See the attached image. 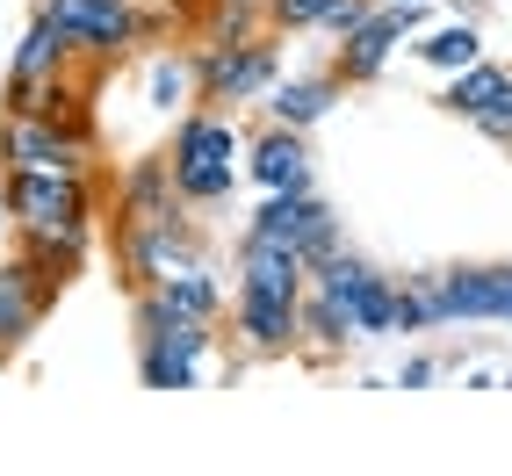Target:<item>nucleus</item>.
<instances>
[{
	"label": "nucleus",
	"instance_id": "1",
	"mask_svg": "<svg viewBox=\"0 0 512 476\" xmlns=\"http://www.w3.org/2000/svg\"><path fill=\"white\" fill-rule=\"evenodd\" d=\"M159 152L174 166V188H181L188 210H224L238 174H246V138H238L231 109H217V101H195L188 116H174Z\"/></svg>",
	"mask_w": 512,
	"mask_h": 476
},
{
	"label": "nucleus",
	"instance_id": "2",
	"mask_svg": "<svg viewBox=\"0 0 512 476\" xmlns=\"http://www.w3.org/2000/svg\"><path fill=\"white\" fill-rule=\"evenodd\" d=\"M130 325H138V383L145 390H195L202 361H210L217 339H224V325L188 318V311H166L152 289L130 296Z\"/></svg>",
	"mask_w": 512,
	"mask_h": 476
},
{
	"label": "nucleus",
	"instance_id": "3",
	"mask_svg": "<svg viewBox=\"0 0 512 476\" xmlns=\"http://www.w3.org/2000/svg\"><path fill=\"white\" fill-rule=\"evenodd\" d=\"M15 238H65V231H94L101 210V174H0Z\"/></svg>",
	"mask_w": 512,
	"mask_h": 476
},
{
	"label": "nucleus",
	"instance_id": "4",
	"mask_svg": "<svg viewBox=\"0 0 512 476\" xmlns=\"http://www.w3.org/2000/svg\"><path fill=\"white\" fill-rule=\"evenodd\" d=\"M37 8H51V22L80 44L87 65H116L166 37V15H152L145 0H37Z\"/></svg>",
	"mask_w": 512,
	"mask_h": 476
},
{
	"label": "nucleus",
	"instance_id": "5",
	"mask_svg": "<svg viewBox=\"0 0 512 476\" xmlns=\"http://www.w3.org/2000/svg\"><path fill=\"white\" fill-rule=\"evenodd\" d=\"M311 282L339 303V311L354 318L361 339H404V311H397V275L390 267H375L368 253L354 246H332L318 267H311Z\"/></svg>",
	"mask_w": 512,
	"mask_h": 476
},
{
	"label": "nucleus",
	"instance_id": "6",
	"mask_svg": "<svg viewBox=\"0 0 512 476\" xmlns=\"http://www.w3.org/2000/svg\"><path fill=\"white\" fill-rule=\"evenodd\" d=\"M275 80H282V29H260L246 44H195V101L238 109V101H260Z\"/></svg>",
	"mask_w": 512,
	"mask_h": 476
},
{
	"label": "nucleus",
	"instance_id": "7",
	"mask_svg": "<svg viewBox=\"0 0 512 476\" xmlns=\"http://www.w3.org/2000/svg\"><path fill=\"white\" fill-rule=\"evenodd\" d=\"M181 260H210V231L195 224V210H174L159 224H116V275H123L130 296L152 289Z\"/></svg>",
	"mask_w": 512,
	"mask_h": 476
},
{
	"label": "nucleus",
	"instance_id": "8",
	"mask_svg": "<svg viewBox=\"0 0 512 476\" xmlns=\"http://www.w3.org/2000/svg\"><path fill=\"white\" fill-rule=\"evenodd\" d=\"M101 145L73 138L29 109H0V174H101Z\"/></svg>",
	"mask_w": 512,
	"mask_h": 476
},
{
	"label": "nucleus",
	"instance_id": "9",
	"mask_svg": "<svg viewBox=\"0 0 512 476\" xmlns=\"http://www.w3.org/2000/svg\"><path fill=\"white\" fill-rule=\"evenodd\" d=\"M253 238H282V246H296L303 260H325L332 246H347V231H339V210L318 195V188H282V195H260V210L246 217Z\"/></svg>",
	"mask_w": 512,
	"mask_h": 476
},
{
	"label": "nucleus",
	"instance_id": "10",
	"mask_svg": "<svg viewBox=\"0 0 512 476\" xmlns=\"http://www.w3.org/2000/svg\"><path fill=\"white\" fill-rule=\"evenodd\" d=\"M426 22H433V8H375L354 37L332 44V58H325L332 80L339 87H375V80H383V65L397 58V44H412Z\"/></svg>",
	"mask_w": 512,
	"mask_h": 476
},
{
	"label": "nucleus",
	"instance_id": "11",
	"mask_svg": "<svg viewBox=\"0 0 512 476\" xmlns=\"http://www.w3.org/2000/svg\"><path fill=\"white\" fill-rule=\"evenodd\" d=\"M58 296H65V282L51 275V267H37L22 246L0 260V361H15L29 339H37V325L51 318Z\"/></svg>",
	"mask_w": 512,
	"mask_h": 476
},
{
	"label": "nucleus",
	"instance_id": "12",
	"mask_svg": "<svg viewBox=\"0 0 512 476\" xmlns=\"http://www.w3.org/2000/svg\"><path fill=\"white\" fill-rule=\"evenodd\" d=\"M73 65H80V44L51 22V8H37V15H29V29H22V44H15V58H8L0 109H29V94L51 87L58 73H73Z\"/></svg>",
	"mask_w": 512,
	"mask_h": 476
},
{
	"label": "nucleus",
	"instance_id": "13",
	"mask_svg": "<svg viewBox=\"0 0 512 476\" xmlns=\"http://www.w3.org/2000/svg\"><path fill=\"white\" fill-rule=\"evenodd\" d=\"M224 339L246 361H282L296 354V303L267 296V289H238L231 282V311H224Z\"/></svg>",
	"mask_w": 512,
	"mask_h": 476
},
{
	"label": "nucleus",
	"instance_id": "14",
	"mask_svg": "<svg viewBox=\"0 0 512 476\" xmlns=\"http://www.w3.org/2000/svg\"><path fill=\"white\" fill-rule=\"evenodd\" d=\"M231 282H238V289H267V296L303 303V289H311V260H303L296 246H282V238L238 231V246H231Z\"/></svg>",
	"mask_w": 512,
	"mask_h": 476
},
{
	"label": "nucleus",
	"instance_id": "15",
	"mask_svg": "<svg viewBox=\"0 0 512 476\" xmlns=\"http://www.w3.org/2000/svg\"><path fill=\"white\" fill-rule=\"evenodd\" d=\"M246 181H253L260 195H282V188H318L303 130H289V123H260L253 138H246Z\"/></svg>",
	"mask_w": 512,
	"mask_h": 476
},
{
	"label": "nucleus",
	"instance_id": "16",
	"mask_svg": "<svg viewBox=\"0 0 512 476\" xmlns=\"http://www.w3.org/2000/svg\"><path fill=\"white\" fill-rule=\"evenodd\" d=\"M174 210H188V202L174 188L166 152H145V159H130L123 174H116V224H159V217H174Z\"/></svg>",
	"mask_w": 512,
	"mask_h": 476
},
{
	"label": "nucleus",
	"instance_id": "17",
	"mask_svg": "<svg viewBox=\"0 0 512 476\" xmlns=\"http://www.w3.org/2000/svg\"><path fill=\"white\" fill-rule=\"evenodd\" d=\"M339 94H347V87L332 80V65H318V73H282L275 87L260 94V116L267 123H289V130H318L339 109Z\"/></svg>",
	"mask_w": 512,
	"mask_h": 476
},
{
	"label": "nucleus",
	"instance_id": "18",
	"mask_svg": "<svg viewBox=\"0 0 512 476\" xmlns=\"http://www.w3.org/2000/svg\"><path fill=\"white\" fill-rule=\"evenodd\" d=\"M354 347H361L354 318L311 282V289H303V303H296V354H303V361H318V368H332V361H347Z\"/></svg>",
	"mask_w": 512,
	"mask_h": 476
},
{
	"label": "nucleus",
	"instance_id": "19",
	"mask_svg": "<svg viewBox=\"0 0 512 476\" xmlns=\"http://www.w3.org/2000/svg\"><path fill=\"white\" fill-rule=\"evenodd\" d=\"M152 296L166 303V311H188V318H210V325H224V311H231L224 275H217L210 260H181V267H166V275L152 282Z\"/></svg>",
	"mask_w": 512,
	"mask_h": 476
},
{
	"label": "nucleus",
	"instance_id": "20",
	"mask_svg": "<svg viewBox=\"0 0 512 476\" xmlns=\"http://www.w3.org/2000/svg\"><path fill=\"white\" fill-rule=\"evenodd\" d=\"M145 101H152V116H188L195 109V51H152Z\"/></svg>",
	"mask_w": 512,
	"mask_h": 476
},
{
	"label": "nucleus",
	"instance_id": "21",
	"mask_svg": "<svg viewBox=\"0 0 512 476\" xmlns=\"http://www.w3.org/2000/svg\"><path fill=\"white\" fill-rule=\"evenodd\" d=\"M412 58L419 65H433V73H462V65H476V58H484V29H476V22H433V29H419V37H412Z\"/></svg>",
	"mask_w": 512,
	"mask_h": 476
},
{
	"label": "nucleus",
	"instance_id": "22",
	"mask_svg": "<svg viewBox=\"0 0 512 476\" xmlns=\"http://www.w3.org/2000/svg\"><path fill=\"white\" fill-rule=\"evenodd\" d=\"M505 73L512 65H498V58H476V65H462V73H448V87H440V109L448 116H462V123H476L498 101V87H505Z\"/></svg>",
	"mask_w": 512,
	"mask_h": 476
},
{
	"label": "nucleus",
	"instance_id": "23",
	"mask_svg": "<svg viewBox=\"0 0 512 476\" xmlns=\"http://www.w3.org/2000/svg\"><path fill=\"white\" fill-rule=\"evenodd\" d=\"M397 311H404V332H448V289H440V267H412L397 275Z\"/></svg>",
	"mask_w": 512,
	"mask_h": 476
},
{
	"label": "nucleus",
	"instance_id": "24",
	"mask_svg": "<svg viewBox=\"0 0 512 476\" xmlns=\"http://www.w3.org/2000/svg\"><path fill=\"white\" fill-rule=\"evenodd\" d=\"M339 8V0H267V29L282 37H318V22Z\"/></svg>",
	"mask_w": 512,
	"mask_h": 476
},
{
	"label": "nucleus",
	"instance_id": "25",
	"mask_svg": "<svg viewBox=\"0 0 512 476\" xmlns=\"http://www.w3.org/2000/svg\"><path fill=\"white\" fill-rule=\"evenodd\" d=\"M469 130H476V138H491V145L505 152V138H512V73H505V87H498V101H491V109H484V116H476Z\"/></svg>",
	"mask_w": 512,
	"mask_h": 476
},
{
	"label": "nucleus",
	"instance_id": "26",
	"mask_svg": "<svg viewBox=\"0 0 512 476\" xmlns=\"http://www.w3.org/2000/svg\"><path fill=\"white\" fill-rule=\"evenodd\" d=\"M368 15H375V0H339V8L318 22V37H325V44H339V37H354V29H361Z\"/></svg>",
	"mask_w": 512,
	"mask_h": 476
},
{
	"label": "nucleus",
	"instance_id": "27",
	"mask_svg": "<svg viewBox=\"0 0 512 476\" xmlns=\"http://www.w3.org/2000/svg\"><path fill=\"white\" fill-rule=\"evenodd\" d=\"M440 376H448V361H440V354H412V361L397 368V383H390V390H433Z\"/></svg>",
	"mask_w": 512,
	"mask_h": 476
},
{
	"label": "nucleus",
	"instance_id": "28",
	"mask_svg": "<svg viewBox=\"0 0 512 476\" xmlns=\"http://www.w3.org/2000/svg\"><path fill=\"white\" fill-rule=\"evenodd\" d=\"M484 8H491V0H455V15H462V22H484Z\"/></svg>",
	"mask_w": 512,
	"mask_h": 476
},
{
	"label": "nucleus",
	"instance_id": "29",
	"mask_svg": "<svg viewBox=\"0 0 512 476\" xmlns=\"http://www.w3.org/2000/svg\"><path fill=\"white\" fill-rule=\"evenodd\" d=\"M375 8H440V0H375Z\"/></svg>",
	"mask_w": 512,
	"mask_h": 476
},
{
	"label": "nucleus",
	"instance_id": "30",
	"mask_svg": "<svg viewBox=\"0 0 512 476\" xmlns=\"http://www.w3.org/2000/svg\"><path fill=\"white\" fill-rule=\"evenodd\" d=\"M0 231H15V217H8V195H0Z\"/></svg>",
	"mask_w": 512,
	"mask_h": 476
},
{
	"label": "nucleus",
	"instance_id": "31",
	"mask_svg": "<svg viewBox=\"0 0 512 476\" xmlns=\"http://www.w3.org/2000/svg\"><path fill=\"white\" fill-rule=\"evenodd\" d=\"M246 8H267V0H246Z\"/></svg>",
	"mask_w": 512,
	"mask_h": 476
},
{
	"label": "nucleus",
	"instance_id": "32",
	"mask_svg": "<svg viewBox=\"0 0 512 476\" xmlns=\"http://www.w3.org/2000/svg\"><path fill=\"white\" fill-rule=\"evenodd\" d=\"M505 159H512V138H505Z\"/></svg>",
	"mask_w": 512,
	"mask_h": 476
}]
</instances>
